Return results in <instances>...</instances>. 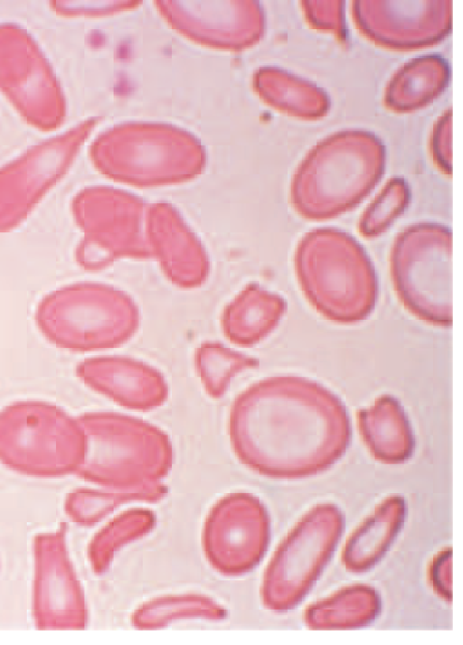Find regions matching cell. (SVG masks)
Wrapping results in <instances>:
<instances>
[{
	"mask_svg": "<svg viewBox=\"0 0 463 645\" xmlns=\"http://www.w3.org/2000/svg\"><path fill=\"white\" fill-rule=\"evenodd\" d=\"M83 442L78 421L54 405L19 401L0 411V461L19 472L68 473L80 461Z\"/></svg>",
	"mask_w": 463,
	"mask_h": 645,
	"instance_id": "6da1fadb",
	"label": "cell"
},
{
	"mask_svg": "<svg viewBox=\"0 0 463 645\" xmlns=\"http://www.w3.org/2000/svg\"><path fill=\"white\" fill-rule=\"evenodd\" d=\"M0 89L33 126L50 131L64 116L61 89L35 40L14 23L0 24Z\"/></svg>",
	"mask_w": 463,
	"mask_h": 645,
	"instance_id": "7a4b0ae2",
	"label": "cell"
},
{
	"mask_svg": "<svg viewBox=\"0 0 463 645\" xmlns=\"http://www.w3.org/2000/svg\"><path fill=\"white\" fill-rule=\"evenodd\" d=\"M95 288L70 287L46 296L36 320L45 337L60 348L87 351L113 342L108 296Z\"/></svg>",
	"mask_w": 463,
	"mask_h": 645,
	"instance_id": "3957f363",
	"label": "cell"
},
{
	"mask_svg": "<svg viewBox=\"0 0 463 645\" xmlns=\"http://www.w3.org/2000/svg\"><path fill=\"white\" fill-rule=\"evenodd\" d=\"M80 137L79 128L49 138L0 169V212L20 216L66 169Z\"/></svg>",
	"mask_w": 463,
	"mask_h": 645,
	"instance_id": "277c9868",
	"label": "cell"
}]
</instances>
